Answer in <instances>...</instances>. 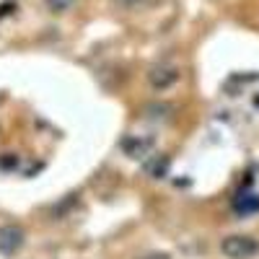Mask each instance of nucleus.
<instances>
[{
    "mask_svg": "<svg viewBox=\"0 0 259 259\" xmlns=\"http://www.w3.org/2000/svg\"><path fill=\"white\" fill-rule=\"evenodd\" d=\"M221 249L228 259H251L259 254V241L251 236H228L223 239Z\"/></svg>",
    "mask_w": 259,
    "mask_h": 259,
    "instance_id": "nucleus-1",
    "label": "nucleus"
},
{
    "mask_svg": "<svg viewBox=\"0 0 259 259\" xmlns=\"http://www.w3.org/2000/svg\"><path fill=\"white\" fill-rule=\"evenodd\" d=\"M177 80H179V68L174 62H158L148 73V83H150V89H156V91L171 89Z\"/></svg>",
    "mask_w": 259,
    "mask_h": 259,
    "instance_id": "nucleus-2",
    "label": "nucleus"
},
{
    "mask_svg": "<svg viewBox=\"0 0 259 259\" xmlns=\"http://www.w3.org/2000/svg\"><path fill=\"white\" fill-rule=\"evenodd\" d=\"M21 241H24V236H21L18 228H13V226L0 228V251L11 254V251H16L21 246Z\"/></svg>",
    "mask_w": 259,
    "mask_h": 259,
    "instance_id": "nucleus-3",
    "label": "nucleus"
},
{
    "mask_svg": "<svg viewBox=\"0 0 259 259\" xmlns=\"http://www.w3.org/2000/svg\"><path fill=\"white\" fill-rule=\"evenodd\" d=\"M45 3H47V8H50L52 13H65V11L73 8L75 0H45Z\"/></svg>",
    "mask_w": 259,
    "mask_h": 259,
    "instance_id": "nucleus-4",
    "label": "nucleus"
}]
</instances>
